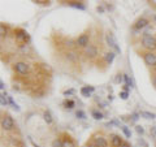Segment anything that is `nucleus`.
I'll list each match as a JSON object with an SVG mask.
<instances>
[{
	"mask_svg": "<svg viewBox=\"0 0 156 147\" xmlns=\"http://www.w3.org/2000/svg\"><path fill=\"white\" fill-rule=\"evenodd\" d=\"M4 87H5V85H4V82L1 81V82H0V89H1V90H4Z\"/></svg>",
	"mask_w": 156,
	"mask_h": 147,
	"instance_id": "nucleus-32",
	"label": "nucleus"
},
{
	"mask_svg": "<svg viewBox=\"0 0 156 147\" xmlns=\"http://www.w3.org/2000/svg\"><path fill=\"white\" fill-rule=\"evenodd\" d=\"M124 145V142H122V139H121V137L120 135H112V146L113 147H120V146H122Z\"/></svg>",
	"mask_w": 156,
	"mask_h": 147,
	"instance_id": "nucleus-11",
	"label": "nucleus"
},
{
	"mask_svg": "<svg viewBox=\"0 0 156 147\" xmlns=\"http://www.w3.org/2000/svg\"><path fill=\"white\" fill-rule=\"evenodd\" d=\"M133 121H136V120H138V115H136V113H134V115H133Z\"/></svg>",
	"mask_w": 156,
	"mask_h": 147,
	"instance_id": "nucleus-30",
	"label": "nucleus"
},
{
	"mask_svg": "<svg viewBox=\"0 0 156 147\" xmlns=\"http://www.w3.org/2000/svg\"><path fill=\"white\" fill-rule=\"evenodd\" d=\"M63 147H76V145H74V142L68 137V138H65L63 141Z\"/></svg>",
	"mask_w": 156,
	"mask_h": 147,
	"instance_id": "nucleus-16",
	"label": "nucleus"
},
{
	"mask_svg": "<svg viewBox=\"0 0 156 147\" xmlns=\"http://www.w3.org/2000/svg\"><path fill=\"white\" fill-rule=\"evenodd\" d=\"M121 129H122V132H124V134H125L126 138H130V137H131V133H130V130H129L128 126H122Z\"/></svg>",
	"mask_w": 156,
	"mask_h": 147,
	"instance_id": "nucleus-19",
	"label": "nucleus"
},
{
	"mask_svg": "<svg viewBox=\"0 0 156 147\" xmlns=\"http://www.w3.org/2000/svg\"><path fill=\"white\" fill-rule=\"evenodd\" d=\"M27 38H29V35H27V33L24 31V30H17L16 31V39H17L18 42H21V43H24V42L27 41Z\"/></svg>",
	"mask_w": 156,
	"mask_h": 147,
	"instance_id": "nucleus-8",
	"label": "nucleus"
},
{
	"mask_svg": "<svg viewBox=\"0 0 156 147\" xmlns=\"http://www.w3.org/2000/svg\"><path fill=\"white\" fill-rule=\"evenodd\" d=\"M43 119H44V121L47 122L48 125H50V124H52V121H53V119H52L50 111H46V112L43 113Z\"/></svg>",
	"mask_w": 156,
	"mask_h": 147,
	"instance_id": "nucleus-13",
	"label": "nucleus"
},
{
	"mask_svg": "<svg viewBox=\"0 0 156 147\" xmlns=\"http://www.w3.org/2000/svg\"><path fill=\"white\" fill-rule=\"evenodd\" d=\"M142 44L144 48H147L150 51H154L156 50V38L151 37V35H143L142 38Z\"/></svg>",
	"mask_w": 156,
	"mask_h": 147,
	"instance_id": "nucleus-1",
	"label": "nucleus"
},
{
	"mask_svg": "<svg viewBox=\"0 0 156 147\" xmlns=\"http://www.w3.org/2000/svg\"><path fill=\"white\" fill-rule=\"evenodd\" d=\"M147 25H148V20L147 18H139L138 21L135 22L134 28L135 29H143V28H146Z\"/></svg>",
	"mask_w": 156,
	"mask_h": 147,
	"instance_id": "nucleus-10",
	"label": "nucleus"
},
{
	"mask_svg": "<svg viewBox=\"0 0 156 147\" xmlns=\"http://www.w3.org/2000/svg\"><path fill=\"white\" fill-rule=\"evenodd\" d=\"M135 130H136V133H138V134H143V133H144V129H143L141 125L135 126Z\"/></svg>",
	"mask_w": 156,
	"mask_h": 147,
	"instance_id": "nucleus-27",
	"label": "nucleus"
},
{
	"mask_svg": "<svg viewBox=\"0 0 156 147\" xmlns=\"http://www.w3.org/2000/svg\"><path fill=\"white\" fill-rule=\"evenodd\" d=\"M141 116H142V117H144V119H151V120L156 117L155 113H152V112H147V111H142V112H141Z\"/></svg>",
	"mask_w": 156,
	"mask_h": 147,
	"instance_id": "nucleus-15",
	"label": "nucleus"
},
{
	"mask_svg": "<svg viewBox=\"0 0 156 147\" xmlns=\"http://www.w3.org/2000/svg\"><path fill=\"white\" fill-rule=\"evenodd\" d=\"M91 93H94V87L84 86V87H82V89H81V94H82L83 96H90Z\"/></svg>",
	"mask_w": 156,
	"mask_h": 147,
	"instance_id": "nucleus-12",
	"label": "nucleus"
},
{
	"mask_svg": "<svg viewBox=\"0 0 156 147\" xmlns=\"http://www.w3.org/2000/svg\"><path fill=\"white\" fill-rule=\"evenodd\" d=\"M144 63L150 65V67H156V55L152 54V52H147V54H144Z\"/></svg>",
	"mask_w": 156,
	"mask_h": 147,
	"instance_id": "nucleus-4",
	"label": "nucleus"
},
{
	"mask_svg": "<svg viewBox=\"0 0 156 147\" xmlns=\"http://www.w3.org/2000/svg\"><path fill=\"white\" fill-rule=\"evenodd\" d=\"M115 56H116V55H115V52H107V54H105V56H104V59H105V61H107V63L110 64V63L113 61V59H115Z\"/></svg>",
	"mask_w": 156,
	"mask_h": 147,
	"instance_id": "nucleus-14",
	"label": "nucleus"
},
{
	"mask_svg": "<svg viewBox=\"0 0 156 147\" xmlns=\"http://www.w3.org/2000/svg\"><path fill=\"white\" fill-rule=\"evenodd\" d=\"M151 133H152V134H154V135H156V128H152Z\"/></svg>",
	"mask_w": 156,
	"mask_h": 147,
	"instance_id": "nucleus-36",
	"label": "nucleus"
},
{
	"mask_svg": "<svg viewBox=\"0 0 156 147\" xmlns=\"http://www.w3.org/2000/svg\"><path fill=\"white\" fill-rule=\"evenodd\" d=\"M1 128L4 130H12L14 128V121L9 115H5L1 120Z\"/></svg>",
	"mask_w": 156,
	"mask_h": 147,
	"instance_id": "nucleus-3",
	"label": "nucleus"
},
{
	"mask_svg": "<svg viewBox=\"0 0 156 147\" xmlns=\"http://www.w3.org/2000/svg\"><path fill=\"white\" fill-rule=\"evenodd\" d=\"M128 90H129V86H124V91H126V93H128Z\"/></svg>",
	"mask_w": 156,
	"mask_h": 147,
	"instance_id": "nucleus-38",
	"label": "nucleus"
},
{
	"mask_svg": "<svg viewBox=\"0 0 156 147\" xmlns=\"http://www.w3.org/2000/svg\"><path fill=\"white\" fill-rule=\"evenodd\" d=\"M94 143H95L96 147H108V143H107L105 138L102 135H98L95 137V139H94Z\"/></svg>",
	"mask_w": 156,
	"mask_h": 147,
	"instance_id": "nucleus-9",
	"label": "nucleus"
},
{
	"mask_svg": "<svg viewBox=\"0 0 156 147\" xmlns=\"http://www.w3.org/2000/svg\"><path fill=\"white\" fill-rule=\"evenodd\" d=\"M5 96H6V94H3L1 95V106H6L8 104V102L5 100Z\"/></svg>",
	"mask_w": 156,
	"mask_h": 147,
	"instance_id": "nucleus-29",
	"label": "nucleus"
},
{
	"mask_svg": "<svg viewBox=\"0 0 156 147\" xmlns=\"http://www.w3.org/2000/svg\"><path fill=\"white\" fill-rule=\"evenodd\" d=\"M14 69L20 74H27L29 73V65L26 64V63H22V61H20V63H16Z\"/></svg>",
	"mask_w": 156,
	"mask_h": 147,
	"instance_id": "nucleus-5",
	"label": "nucleus"
},
{
	"mask_svg": "<svg viewBox=\"0 0 156 147\" xmlns=\"http://www.w3.org/2000/svg\"><path fill=\"white\" fill-rule=\"evenodd\" d=\"M52 147H63V141L61 139H55L52 142Z\"/></svg>",
	"mask_w": 156,
	"mask_h": 147,
	"instance_id": "nucleus-21",
	"label": "nucleus"
},
{
	"mask_svg": "<svg viewBox=\"0 0 156 147\" xmlns=\"http://www.w3.org/2000/svg\"><path fill=\"white\" fill-rule=\"evenodd\" d=\"M70 94H73V90H69V91H65L64 95H70Z\"/></svg>",
	"mask_w": 156,
	"mask_h": 147,
	"instance_id": "nucleus-31",
	"label": "nucleus"
},
{
	"mask_svg": "<svg viewBox=\"0 0 156 147\" xmlns=\"http://www.w3.org/2000/svg\"><path fill=\"white\" fill-rule=\"evenodd\" d=\"M86 147H96V146H95V143H87Z\"/></svg>",
	"mask_w": 156,
	"mask_h": 147,
	"instance_id": "nucleus-33",
	"label": "nucleus"
},
{
	"mask_svg": "<svg viewBox=\"0 0 156 147\" xmlns=\"http://www.w3.org/2000/svg\"><path fill=\"white\" fill-rule=\"evenodd\" d=\"M69 4H70V5H73V7H77V8H81V9H83V8H84L83 4H79V3L77 4V1H70Z\"/></svg>",
	"mask_w": 156,
	"mask_h": 147,
	"instance_id": "nucleus-26",
	"label": "nucleus"
},
{
	"mask_svg": "<svg viewBox=\"0 0 156 147\" xmlns=\"http://www.w3.org/2000/svg\"><path fill=\"white\" fill-rule=\"evenodd\" d=\"M116 82H121V76H120V74H118V77L116 78Z\"/></svg>",
	"mask_w": 156,
	"mask_h": 147,
	"instance_id": "nucleus-34",
	"label": "nucleus"
},
{
	"mask_svg": "<svg viewBox=\"0 0 156 147\" xmlns=\"http://www.w3.org/2000/svg\"><path fill=\"white\" fill-rule=\"evenodd\" d=\"M154 85L156 86V76H155V78H154Z\"/></svg>",
	"mask_w": 156,
	"mask_h": 147,
	"instance_id": "nucleus-40",
	"label": "nucleus"
},
{
	"mask_svg": "<svg viewBox=\"0 0 156 147\" xmlns=\"http://www.w3.org/2000/svg\"><path fill=\"white\" fill-rule=\"evenodd\" d=\"M92 117L95 120H102L103 119V113L99 112V111H92Z\"/></svg>",
	"mask_w": 156,
	"mask_h": 147,
	"instance_id": "nucleus-17",
	"label": "nucleus"
},
{
	"mask_svg": "<svg viewBox=\"0 0 156 147\" xmlns=\"http://www.w3.org/2000/svg\"><path fill=\"white\" fill-rule=\"evenodd\" d=\"M8 102H9V104H11V106L13 107V108H14L16 111H20V107L17 106V104H16L14 102H13V99H12V96H8Z\"/></svg>",
	"mask_w": 156,
	"mask_h": 147,
	"instance_id": "nucleus-20",
	"label": "nucleus"
},
{
	"mask_svg": "<svg viewBox=\"0 0 156 147\" xmlns=\"http://www.w3.org/2000/svg\"><path fill=\"white\" fill-rule=\"evenodd\" d=\"M121 147H131V146H130V145H129V143H124V145H122Z\"/></svg>",
	"mask_w": 156,
	"mask_h": 147,
	"instance_id": "nucleus-37",
	"label": "nucleus"
},
{
	"mask_svg": "<svg viewBox=\"0 0 156 147\" xmlns=\"http://www.w3.org/2000/svg\"><path fill=\"white\" fill-rule=\"evenodd\" d=\"M124 80H125V82H126V86L133 87V81H131V78H130L128 74H124Z\"/></svg>",
	"mask_w": 156,
	"mask_h": 147,
	"instance_id": "nucleus-18",
	"label": "nucleus"
},
{
	"mask_svg": "<svg viewBox=\"0 0 156 147\" xmlns=\"http://www.w3.org/2000/svg\"><path fill=\"white\" fill-rule=\"evenodd\" d=\"M84 55H86L89 59H94L98 55V48L94 44H89L86 48H84Z\"/></svg>",
	"mask_w": 156,
	"mask_h": 147,
	"instance_id": "nucleus-6",
	"label": "nucleus"
},
{
	"mask_svg": "<svg viewBox=\"0 0 156 147\" xmlns=\"http://www.w3.org/2000/svg\"><path fill=\"white\" fill-rule=\"evenodd\" d=\"M76 115H77L78 119H81V120H84V119H86V113H84L83 111H81V109H79V111H77Z\"/></svg>",
	"mask_w": 156,
	"mask_h": 147,
	"instance_id": "nucleus-23",
	"label": "nucleus"
},
{
	"mask_svg": "<svg viewBox=\"0 0 156 147\" xmlns=\"http://www.w3.org/2000/svg\"><path fill=\"white\" fill-rule=\"evenodd\" d=\"M105 42H107V44H108L109 47H112L116 52H121V50H120V47L117 46V42H116V39L113 37L112 33H107L105 34Z\"/></svg>",
	"mask_w": 156,
	"mask_h": 147,
	"instance_id": "nucleus-2",
	"label": "nucleus"
},
{
	"mask_svg": "<svg viewBox=\"0 0 156 147\" xmlns=\"http://www.w3.org/2000/svg\"><path fill=\"white\" fill-rule=\"evenodd\" d=\"M0 35H1V38H4L5 35H6V29H5L4 24L0 25Z\"/></svg>",
	"mask_w": 156,
	"mask_h": 147,
	"instance_id": "nucleus-24",
	"label": "nucleus"
},
{
	"mask_svg": "<svg viewBox=\"0 0 156 147\" xmlns=\"http://www.w3.org/2000/svg\"><path fill=\"white\" fill-rule=\"evenodd\" d=\"M155 20H156V16H155Z\"/></svg>",
	"mask_w": 156,
	"mask_h": 147,
	"instance_id": "nucleus-41",
	"label": "nucleus"
},
{
	"mask_svg": "<svg viewBox=\"0 0 156 147\" xmlns=\"http://www.w3.org/2000/svg\"><path fill=\"white\" fill-rule=\"evenodd\" d=\"M66 59H69L70 61H74L77 59V56H76V54H74V52H68V54H66Z\"/></svg>",
	"mask_w": 156,
	"mask_h": 147,
	"instance_id": "nucleus-25",
	"label": "nucleus"
},
{
	"mask_svg": "<svg viewBox=\"0 0 156 147\" xmlns=\"http://www.w3.org/2000/svg\"><path fill=\"white\" fill-rule=\"evenodd\" d=\"M128 96H129V94L126 93V91H122V93H120V98H121V99H128Z\"/></svg>",
	"mask_w": 156,
	"mask_h": 147,
	"instance_id": "nucleus-28",
	"label": "nucleus"
},
{
	"mask_svg": "<svg viewBox=\"0 0 156 147\" xmlns=\"http://www.w3.org/2000/svg\"><path fill=\"white\" fill-rule=\"evenodd\" d=\"M76 43H77V46H79V47H84V48H86L87 46H89V35L82 34L81 37H78Z\"/></svg>",
	"mask_w": 156,
	"mask_h": 147,
	"instance_id": "nucleus-7",
	"label": "nucleus"
},
{
	"mask_svg": "<svg viewBox=\"0 0 156 147\" xmlns=\"http://www.w3.org/2000/svg\"><path fill=\"white\" fill-rule=\"evenodd\" d=\"M150 3H151L152 5H155V7H156V0H154V1H150Z\"/></svg>",
	"mask_w": 156,
	"mask_h": 147,
	"instance_id": "nucleus-39",
	"label": "nucleus"
},
{
	"mask_svg": "<svg viewBox=\"0 0 156 147\" xmlns=\"http://www.w3.org/2000/svg\"><path fill=\"white\" fill-rule=\"evenodd\" d=\"M64 104H65V107H66V108H69V109H72L74 106H76V103H74L73 100H66Z\"/></svg>",
	"mask_w": 156,
	"mask_h": 147,
	"instance_id": "nucleus-22",
	"label": "nucleus"
},
{
	"mask_svg": "<svg viewBox=\"0 0 156 147\" xmlns=\"http://www.w3.org/2000/svg\"><path fill=\"white\" fill-rule=\"evenodd\" d=\"M98 12H104L103 7H98Z\"/></svg>",
	"mask_w": 156,
	"mask_h": 147,
	"instance_id": "nucleus-35",
	"label": "nucleus"
}]
</instances>
